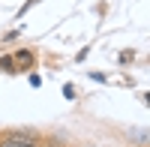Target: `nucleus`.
Listing matches in <instances>:
<instances>
[{
	"instance_id": "1",
	"label": "nucleus",
	"mask_w": 150,
	"mask_h": 147,
	"mask_svg": "<svg viewBox=\"0 0 150 147\" xmlns=\"http://www.w3.org/2000/svg\"><path fill=\"white\" fill-rule=\"evenodd\" d=\"M0 147H39V144H36V138L30 135V132L15 129V132H6V135H0Z\"/></svg>"
},
{
	"instance_id": "2",
	"label": "nucleus",
	"mask_w": 150,
	"mask_h": 147,
	"mask_svg": "<svg viewBox=\"0 0 150 147\" xmlns=\"http://www.w3.org/2000/svg\"><path fill=\"white\" fill-rule=\"evenodd\" d=\"M12 60H15V66H24V69H27V66H33V51H30V48H18Z\"/></svg>"
},
{
	"instance_id": "3",
	"label": "nucleus",
	"mask_w": 150,
	"mask_h": 147,
	"mask_svg": "<svg viewBox=\"0 0 150 147\" xmlns=\"http://www.w3.org/2000/svg\"><path fill=\"white\" fill-rule=\"evenodd\" d=\"M0 69H3V72H9V75H12V72H18V66H15V60H12L9 54H3V57H0Z\"/></svg>"
},
{
	"instance_id": "4",
	"label": "nucleus",
	"mask_w": 150,
	"mask_h": 147,
	"mask_svg": "<svg viewBox=\"0 0 150 147\" xmlns=\"http://www.w3.org/2000/svg\"><path fill=\"white\" fill-rule=\"evenodd\" d=\"M129 135H132V138H135V141H138V144H141V147H144V144H147V132H144V129H132V132H129Z\"/></svg>"
}]
</instances>
